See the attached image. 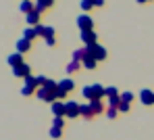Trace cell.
I'll return each mask as SVG.
<instances>
[{"instance_id": "6da1fadb", "label": "cell", "mask_w": 154, "mask_h": 140, "mask_svg": "<svg viewBox=\"0 0 154 140\" xmlns=\"http://www.w3.org/2000/svg\"><path fill=\"white\" fill-rule=\"evenodd\" d=\"M35 94L40 100H46V103H56L58 98V90H48V88H38Z\"/></svg>"}, {"instance_id": "7a4b0ae2", "label": "cell", "mask_w": 154, "mask_h": 140, "mask_svg": "<svg viewBox=\"0 0 154 140\" xmlns=\"http://www.w3.org/2000/svg\"><path fill=\"white\" fill-rule=\"evenodd\" d=\"M38 80L33 78V75H29V78H25V84H23V88H21V94L23 96H29V94H33V92H38Z\"/></svg>"}, {"instance_id": "3957f363", "label": "cell", "mask_w": 154, "mask_h": 140, "mask_svg": "<svg viewBox=\"0 0 154 140\" xmlns=\"http://www.w3.org/2000/svg\"><path fill=\"white\" fill-rule=\"evenodd\" d=\"M73 88H75L73 80H69V78H67V80H60V82H58V96H60V98H63V96H67Z\"/></svg>"}, {"instance_id": "277c9868", "label": "cell", "mask_w": 154, "mask_h": 140, "mask_svg": "<svg viewBox=\"0 0 154 140\" xmlns=\"http://www.w3.org/2000/svg\"><path fill=\"white\" fill-rule=\"evenodd\" d=\"M77 25H79L81 31H92L94 21H92V17H90V15H81V17H77Z\"/></svg>"}, {"instance_id": "5b68a950", "label": "cell", "mask_w": 154, "mask_h": 140, "mask_svg": "<svg viewBox=\"0 0 154 140\" xmlns=\"http://www.w3.org/2000/svg\"><path fill=\"white\" fill-rule=\"evenodd\" d=\"M79 107H81V105H77L75 100H69V103H65L67 117H77V115H79Z\"/></svg>"}, {"instance_id": "8992f818", "label": "cell", "mask_w": 154, "mask_h": 140, "mask_svg": "<svg viewBox=\"0 0 154 140\" xmlns=\"http://www.w3.org/2000/svg\"><path fill=\"white\" fill-rule=\"evenodd\" d=\"M81 40L85 46H96V33L94 31H81Z\"/></svg>"}, {"instance_id": "52a82bcc", "label": "cell", "mask_w": 154, "mask_h": 140, "mask_svg": "<svg viewBox=\"0 0 154 140\" xmlns=\"http://www.w3.org/2000/svg\"><path fill=\"white\" fill-rule=\"evenodd\" d=\"M140 100L144 105H154V92L152 90H142L140 92Z\"/></svg>"}, {"instance_id": "ba28073f", "label": "cell", "mask_w": 154, "mask_h": 140, "mask_svg": "<svg viewBox=\"0 0 154 140\" xmlns=\"http://www.w3.org/2000/svg\"><path fill=\"white\" fill-rule=\"evenodd\" d=\"M13 75H17V78H29V65H19V67H15L13 69Z\"/></svg>"}, {"instance_id": "9c48e42d", "label": "cell", "mask_w": 154, "mask_h": 140, "mask_svg": "<svg viewBox=\"0 0 154 140\" xmlns=\"http://www.w3.org/2000/svg\"><path fill=\"white\" fill-rule=\"evenodd\" d=\"M31 48V40H27V38H21V40H17V52H27Z\"/></svg>"}, {"instance_id": "30bf717a", "label": "cell", "mask_w": 154, "mask_h": 140, "mask_svg": "<svg viewBox=\"0 0 154 140\" xmlns=\"http://www.w3.org/2000/svg\"><path fill=\"white\" fill-rule=\"evenodd\" d=\"M6 61H8V65H11L13 69H15V67H19V65H23V56H21V52H15V55H11L8 59H6Z\"/></svg>"}, {"instance_id": "8fae6325", "label": "cell", "mask_w": 154, "mask_h": 140, "mask_svg": "<svg viewBox=\"0 0 154 140\" xmlns=\"http://www.w3.org/2000/svg\"><path fill=\"white\" fill-rule=\"evenodd\" d=\"M52 113H54V117H63V115H67V109H65V105L63 103H52Z\"/></svg>"}, {"instance_id": "7c38bea8", "label": "cell", "mask_w": 154, "mask_h": 140, "mask_svg": "<svg viewBox=\"0 0 154 140\" xmlns=\"http://www.w3.org/2000/svg\"><path fill=\"white\" fill-rule=\"evenodd\" d=\"M94 59H96V61H104V59H106V48L100 46V44H96V46H94Z\"/></svg>"}, {"instance_id": "4fadbf2b", "label": "cell", "mask_w": 154, "mask_h": 140, "mask_svg": "<svg viewBox=\"0 0 154 140\" xmlns=\"http://www.w3.org/2000/svg\"><path fill=\"white\" fill-rule=\"evenodd\" d=\"M25 17H27V23H29V25H33V27L40 25V13H38V11H31V13L25 15Z\"/></svg>"}, {"instance_id": "5bb4252c", "label": "cell", "mask_w": 154, "mask_h": 140, "mask_svg": "<svg viewBox=\"0 0 154 140\" xmlns=\"http://www.w3.org/2000/svg\"><path fill=\"white\" fill-rule=\"evenodd\" d=\"M79 115L85 117V119H92V117H94V111H92L90 105H81V107H79Z\"/></svg>"}, {"instance_id": "9a60e30c", "label": "cell", "mask_w": 154, "mask_h": 140, "mask_svg": "<svg viewBox=\"0 0 154 140\" xmlns=\"http://www.w3.org/2000/svg\"><path fill=\"white\" fill-rule=\"evenodd\" d=\"M88 105L92 107V111H94V115H100V113L104 111V107H102V103H100V100H90Z\"/></svg>"}, {"instance_id": "2e32d148", "label": "cell", "mask_w": 154, "mask_h": 140, "mask_svg": "<svg viewBox=\"0 0 154 140\" xmlns=\"http://www.w3.org/2000/svg\"><path fill=\"white\" fill-rule=\"evenodd\" d=\"M96 63H98V61H96L94 56H85V59L81 61V65H83L85 69H94V67H96Z\"/></svg>"}, {"instance_id": "e0dca14e", "label": "cell", "mask_w": 154, "mask_h": 140, "mask_svg": "<svg viewBox=\"0 0 154 140\" xmlns=\"http://www.w3.org/2000/svg\"><path fill=\"white\" fill-rule=\"evenodd\" d=\"M19 11H21V13H25V15H29V13L33 11V4H31L29 0H21V6H19Z\"/></svg>"}, {"instance_id": "ac0fdd59", "label": "cell", "mask_w": 154, "mask_h": 140, "mask_svg": "<svg viewBox=\"0 0 154 140\" xmlns=\"http://www.w3.org/2000/svg\"><path fill=\"white\" fill-rule=\"evenodd\" d=\"M23 38H27V40L38 38V31H35V27H25V31H23Z\"/></svg>"}, {"instance_id": "d6986e66", "label": "cell", "mask_w": 154, "mask_h": 140, "mask_svg": "<svg viewBox=\"0 0 154 140\" xmlns=\"http://www.w3.org/2000/svg\"><path fill=\"white\" fill-rule=\"evenodd\" d=\"M71 59H73V61H77V63H79V61H83V59H85V48H79V50H75Z\"/></svg>"}, {"instance_id": "ffe728a7", "label": "cell", "mask_w": 154, "mask_h": 140, "mask_svg": "<svg viewBox=\"0 0 154 140\" xmlns=\"http://www.w3.org/2000/svg\"><path fill=\"white\" fill-rule=\"evenodd\" d=\"M123 103V98L121 96H112V98H108V107H117L119 109V105Z\"/></svg>"}, {"instance_id": "44dd1931", "label": "cell", "mask_w": 154, "mask_h": 140, "mask_svg": "<svg viewBox=\"0 0 154 140\" xmlns=\"http://www.w3.org/2000/svg\"><path fill=\"white\" fill-rule=\"evenodd\" d=\"M44 40H52V38H56V33H54V27H46L44 29V36H42Z\"/></svg>"}, {"instance_id": "7402d4cb", "label": "cell", "mask_w": 154, "mask_h": 140, "mask_svg": "<svg viewBox=\"0 0 154 140\" xmlns=\"http://www.w3.org/2000/svg\"><path fill=\"white\" fill-rule=\"evenodd\" d=\"M77 69H79V63H77V61H71V63L67 65V73H75Z\"/></svg>"}, {"instance_id": "603a6c76", "label": "cell", "mask_w": 154, "mask_h": 140, "mask_svg": "<svg viewBox=\"0 0 154 140\" xmlns=\"http://www.w3.org/2000/svg\"><path fill=\"white\" fill-rule=\"evenodd\" d=\"M117 113H119L117 107H108V109H106V117H108V119H115V117H117Z\"/></svg>"}, {"instance_id": "cb8c5ba5", "label": "cell", "mask_w": 154, "mask_h": 140, "mask_svg": "<svg viewBox=\"0 0 154 140\" xmlns=\"http://www.w3.org/2000/svg\"><path fill=\"white\" fill-rule=\"evenodd\" d=\"M106 96L112 98V96H121V94H119V90H117L115 86H110V88H106Z\"/></svg>"}, {"instance_id": "d4e9b609", "label": "cell", "mask_w": 154, "mask_h": 140, "mask_svg": "<svg viewBox=\"0 0 154 140\" xmlns=\"http://www.w3.org/2000/svg\"><path fill=\"white\" fill-rule=\"evenodd\" d=\"M81 94H83V96L88 98V103H90V100H92V86H85V88L81 90Z\"/></svg>"}, {"instance_id": "484cf974", "label": "cell", "mask_w": 154, "mask_h": 140, "mask_svg": "<svg viewBox=\"0 0 154 140\" xmlns=\"http://www.w3.org/2000/svg\"><path fill=\"white\" fill-rule=\"evenodd\" d=\"M63 126H65L63 117H54V121H52V128H58V130H63Z\"/></svg>"}, {"instance_id": "4316f807", "label": "cell", "mask_w": 154, "mask_h": 140, "mask_svg": "<svg viewBox=\"0 0 154 140\" xmlns=\"http://www.w3.org/2000/svg\"><path fill=\"white\" fill-rule=\"evenodd\" d=\"M81 8H83V11L94 8V0H81Z\"/></svg>"}, {"instance_id": "83f0119b", "label": "cell", "mask_w": 154, "mask_h": 140, "mask_svg": "<svg viewBox=\"0 0 154 140\" xmlns=\"http://www.w3.org/2000/svg\"><path fill=\"white\" fill-rule=\"evenodd\" d=\"M121 98H123V103H131L133 100V94L131 92H121Z\"/></svg>"}, {"instance_id": "f1b7e54d", "label": "cell", "mask_w": 154, "mask_h": 140, "mask_svg": "<svg viewBox=\"0 0 154 140\" xmlns=\"http://www.w3.org/2000/svg\"><path fill=\"white\" fill-rule=\"evenodd\" d=\"M60 134H63V132H60L58 128H50V136L52 138H60Z\"/></svg>"}, {"instance_id": "f546056e", "label": "cell", "mask_w": 154, "mask_h": 140, "mask_svg": "<svg viewBox=\"0 0 154 140\" xmlns=\"http://www.w3.org/2000/svg\"><path fill=\"white\" fill-rule=\"evenodd\" d=\"M35 80H38V86H40V88H42V86H46V82H48V80L44 78V75H38Z\"/></svg>"}, {"instance_id": "4dcf8cb0", "label": "cell", "mask_w": 154, "mask_h": 140, "mask_svg": "<svg viewBox=\"0 0 154 140\" xmlns=\"http://www.w3.org/2000/svg\"><path fill=\"white\" fill-rule=\"evenodd\" d=\"M119 111L127 113V111H129V103H121V105H119Z\"/></svg>"}, {"instance_id": "1f68e13d", "label": "cell", "mask_w": 154, "mask_h": 140, "mask_svg": "<svg viewBox=\"0 0 154 140\" xmlns=\"http://www.w3.org/2000/svg\"><path fill=\"white\" fill-rule=\"evenodd\" d=\"M44 25H35V31H38V36H44Z\"/></svg>"}, {"instance_id": "d6a6232c", "label": "cell", "mask_w": 154, "mask_h": 140, "mask_svg": "<svg viewBox=\"0 0 154 140\" xmlns=\"http://www.w3.org/2000/svg\"><path fill=\"white\" fill-rule=\"evenodd\" d=\"M40 2H42L44 6H50V4H52V2H54V0H40Z\"/></svg>"}, {"instance_id": "836d02e7", "label": "cell", "mask_w": 154, "mask_h": 140, "mask_svg": "<svg viewBox=\"0 0 154 140\" xmlns=\"http://www.w3.org/2000/svg\"><path fill=\"white\" fill-rule=\"evenodd\" d=\"M104 4V0H94V6H102Z\"/></svg>"}, {"instance_id": "e575fe53", "label": "cell", "mask_w": 154, "mask_h": 140, "mask_svg": "<svg viewBox=\"0 0 154 140\" xmlns=\"http://www.w3.org/2000/svg\"><path fill=\"white\" fill-rule=\"evenodd\" d=\"M137 2H148V0H137Z\"/></svg>"}]
</instances>
